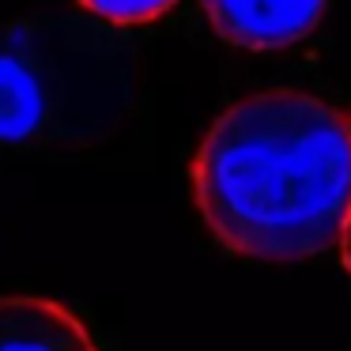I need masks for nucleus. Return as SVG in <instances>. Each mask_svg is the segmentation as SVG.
I'll use <instances>...</instances> for the list:
<instances>
[{
    "mask_svg": "<svg viewBox=\"0 0 351 351\" xmlns=\"http://www.w3.org/2000/svg\"><path fill=\"white\" fill-rule=\"evenodd\" d=\"M0 351H99L91 328L53 298H0Z\"/></svg>",
    "mask_w": 351,
    "mask_h": 351,
    "instance_id": "nucleus-4",
    "label": "nucleus"
},
{
    "mask_svg": "<svg viewBox=\"0 0 351 351\" xmlns=\"http://www.w3.org/2000/svg\"><path fill=\"white\" fill-rule=\"evenodd\" d=\"M102 136L106 132L72 106V84L53 31L38 23L0 27V147H84Z\"/></svg>",
    "mask_w": 351,
    "mask_h": 351,
    "instance_id": "nucleus-2",
    "label": "nucleus"
},
{
    "mask_svg": "<svg viewBox=\"0 0 351 351\" xmlns=\"http://www.w3.org/2000/svg\"><path fill=\"white\" fill-rule=\"evenodd\" d=\"M328 0H200L208 23L238 49H287L321 23Z\"/></svg>",
    "mask_w": 351,
    "mask_h": 351,
    "instance_id": "nucleus-3",
    "label": "nucleus"
},
{
    "mask_svg": "<svg viewBox=\"0 0 351 351\" xmlns=\"http://www.w3.org/2000/svg\"><path fill=\"white\" fill-rule=\"evenodd\" d=\"M343 114H348V125H351V102H348V110H343Z\"/></svg>",
    "mask_w": 351,
    "mask_h": 351,
    "instance_id": "nucleus-7",
    "label": "nucleus"
},
{
    "mask_svg": "<svg viewBox=\"0 0 351 351\" xmlns=\"http://www.w3.org/2000/svg\"><path fill=\"white\" fill-rule=\"evenodd\" d=\"M193 197L230 253L306 261L351 223V125L306 91H261L215 117L193 159Z\"/></svg>",
    "mask_w": 351,
    "mask_h": 351,
    "instance_id": "nucleus-1",
    "label": "nucleus"
},
{
    "mask_svg": "<svg viewBox=\"0 0 351 351\" xmlns=\"http://www.w3.org/2000/svg\"><path fill=\"white\" fill-rule=\"evenodd\" d=\"M91 16L106 19L114 27H140L152 23V19L167 16L178 0H80Z\"/></svg>",
    "mask_w": 351,
    "mask_h": 351,
    "instance_id": "nucleus-5",
    "label": "nucleus"
},
{
    "mask_svg": "<svg viewBox=\"0 0 351 351\" xmlns=\"http://www.w3.org/2000/svg\"><path fill=\"white\" fill-rule=\"evenodd\" d=\"M340 253H343V265H348V272H351V223H348V230H343V238H340Z\"/></svg>",
    "mask_w": 351,
    "mask_h": 351,
    "instance_id": "nucleus-6",
    "label": "nucleus"
}]
</instances>
